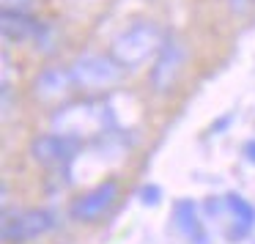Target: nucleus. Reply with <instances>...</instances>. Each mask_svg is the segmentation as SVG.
<instances>
[{
	"label": "nucleus",
	"mask_w": 255,
	"mask_h": 244,
	"mask_svg": "<svg viewBox=\"0 0 255 244\" xmlns=\"http://www.w3.org/2000/svg\"><path fill=\"white\" fill-rule=\"evenodd\" d=\"M55 228V214L47 209H22L3 217V242L6 244H25L44 236Z\"/></svg>",
	"instance_id": "obj_5"
},
{
	"label": "nucleus",
	"mask_w": 255,
	"mask_h": 244,
	"mask_svg": "<svg viewBox=\"0 0 255 244\" xmlns=\"http://www.w3.org/2000/svg\"><path fill=\"white\" fill-rule=\"evenodd\" d=\"M203 209L211 220L225 228L228 242H242L255 228V206L236 192H228L222 198H209Z\"/></svg>",
	"instance_id": "obj_3"
},
{
	"label": "nucleus",
	"mask_w": 255,
	"mask_h": 244,
	"mask_svg": "<svg viewBox=\"0 0 255 244\" xmlns=\"http://www.w3.org/2000/svg\"><path fill=\"white\" fill-rule=\"evenodd\" d=\"M116 129V113L105 99H83L69 102L58 107L52 116V132L63 134L69 140H77L80 145L85 140H102Z\"/></svg>",
	"instance_id": "obj_1"
},
{
	"label": "nucleus",
	"mask_w": 255,
	"mask_h": 244,
	"mask_svg": "<svg viewBox=\"0 0 255 244\" xmlns=\"http://www.w3.org/2000/svg\"><path fill=\"white\" fill-rule=\"evenodd\" d=\"M184 61H187V47H184V41L176 39V36H167L165 47L159 50L154 66H151V88L156 94H170L176 80L181 77Z\"/></svg>",
	"instance_id": "obj_6"
},
{
	"label": "nucleus",
	"mask_w": 255,
	"mask_h": 244,
	"mask_svg": "<svg viewBox=\"0 0 255 244\" xmlns=\"http://www.w3.org/2000/svg\"><path fill=\"white\" fill-rule=\"evenodd\" d=\"M0 30L3 39L14 41V44H25V41H36L39 47L47 50V25L25 14L22 8H3L0 14Z\"/></svg>",
	"instance_id": "obj_8"
},
{
	"label": "nucleus",
	"mask_w": 255,
	"mask_h": 244,
	"mask_svg": "<svg viewBox=\"0 0 255 244\" xmlns=\"http://www.w3.org/2000/svg\"><path fill=\"white\" fill-rule=\"evenodd\" d=\"M242 154H244V159H247V162H253V165H255V137H253V140H247V143H244Z\"/></svg>",
	"instance_id": "obj_14"
},
{
	"label": "nucleus",
	"mask_w": 255,
	"mask_h": 244,
	"mask_svg": "<svg viewBox=\"0 0 255 244\" xmlns=\"http://www.w3.org/2000/svg\"><path fill=\"white\" fill-rule=\"evenodd\" d=\"M140 200H143L145 206H156L162 200V189L156 187V184H148V187L140 189Z\"/></svg>",
	"instance_id": "obj_12"
},
{
	"label": "nucleus",
	"mask_w": 255,
	"mask_h": 244,
	"mask_svg": "<svg viewBox=\"0 0 255 244\" xmlns=\"http://www.w3.org/2000/svg\"><path fill=\"white\" fill-rule=\"evenodd\" d=\"M69 69L74 77V88L91 91V94H105V91L116 88L124 77V69L110 55H94V52L80 55Z\"/></svg>",
	"instance_id": "obj_4"
},
{
	"label": "nucleus",
	"mask_w": 255,
	"mask_h": 244,
	"mask_svg": "<svg viewBox=\"0 0 255 244\" xmlns=\"http://www.w3.org/2000/svg\"><path fill=\"white\" fill-rule=\"evenodd\" d=\"M77 151H80L77 140H69V137H63V134H58V132L39 134V137H33V143H30V156L44 167L72 165V159H74Z\"/></svg>",
	"instance_id": "obj_9"
},
{
	"label": "nucleus",
	"mask_w": 255,
	"mask_h": 244,
	"mask_svg": "<svg viewBox=\"0 0 255 244\" xmlns=\"http://www.w3.org/2000/svg\"><path fill=\"white\" fill-rule=\"evenodd\" d=\"M72 88H74L72 69H63V66L44 69L33 83V91L41 102H58V99H63V96H69Z\"/></svg>",
	"instance_id": "obj_11"
},
{
	"label": "nucleus",
	"mask_w": 255,
	"mask_h": 244,
	"mask_svg": "<svg viewBox=\"0 0 255 244\" xmlns=\"http://www.w3.org/2000/svg\"><path fill=\"white\" fill-rule=\"evenodd\" d=\"M228 6H231L233 14H244L250 8V0H228Z\"/></svg>",
	"instance_id": "obj_13"
},
{
	"label": "nucleus",
	"mask_w": 255,
	"mask_h": 244,
	"mask_svg": "<svg viewBox=\"0 0 255 244\" xmlns=\"http://www.w3.org/2000/svg\"><path fill=\"white\" fill-rule=\"evenodd\" d=\"M173 225L181 233L187 242L192 244H209V233H206V225L200 222L198 214V203L189 198H181L173 203Z\"/></svg>",
	"instance_id": "obj_10"
},
{
	"label": "nucleus",
	"mask_w": 255,
	"mask_h": 244,
	"mask_svg": "<svg viewBox=\"0 0 255 244\" xmlns=\"http://www.w3.org/2000/svg\"><path fill=\"white\" fill-rule=\"evenodd\" d=\"M167 36L162 33V28L156 22H134L132 28H127L124 33H118L110 44V58L118 66L127 69H137L143 66L148 58H156L159 50L165 47Z\"/></svg>",
	"instance_id": "obj_2"
},
{
	"label": "nucleus",
	"mask_w": 255,
	"mask_h": 244,
	"mask_svg": "<svg viewBox=\"0 0 255 244\" xmlns=\"http://www.w3.org/2000/svg\"><path fill=\"white\" fill-rule=\"evenodd\" d=\"M118 200V181L107 178V181L96 184L94 189L83 192L69 209V217L77 222H96L99 217H105L113 209V203Z\"/></svg>",
	"instance_id": "obj_7"
},
{
	"label": "nucleus",
	"mask_w": 255,
	"mask_h": 244,
	"mask_svg": "<svg viewBox=\"0 0 255 244\" xmlns=\"http://www.w3.org/2000/svg\"><path fill=\"white\" fill-rule=\"evenodd\" d=\"M3 3H6L3 8H22V6H28L30 0H3Z\"/></svg>",
	"instance_id": "obj_15"
}]
</instances>
